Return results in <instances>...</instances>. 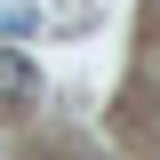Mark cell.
Here are the masks:
<instances>
[{"label":"cell","instance_id":"6da1fadb","mask_svg":"<svg viewBox=\"0 0 160 160\" xmlns=\"http://www.w3.org/2000/svg\"><path fill=\"white\" fill-rule=\"evenodd\" d=\"M24 104H40V64L24 48H0V112H24Z\"/></svg>","mask_w":160,"mask_h":160}]
</instances>
